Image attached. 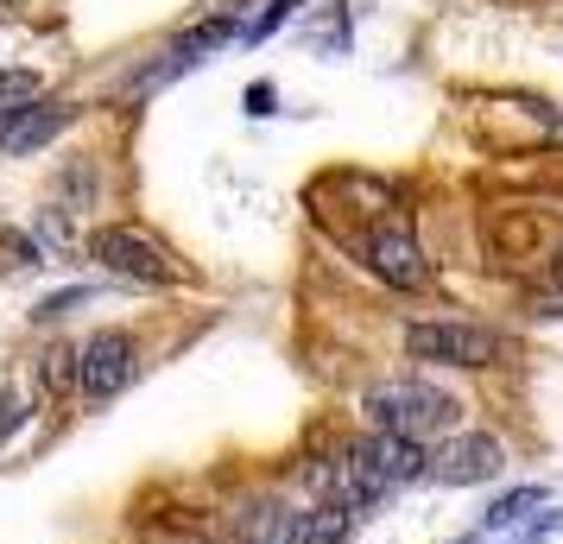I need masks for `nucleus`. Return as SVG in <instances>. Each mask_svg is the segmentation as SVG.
Listing matches in <instances>:
<instances>
[{
  "mask_svg": "<svg viewBox=\"0 0 563 544\" xmlns=\"http://www.w3.org/2000/svg\"><path fill=\"white\" fill-rule=\"evenodd\" d=\"M361 412L374 418V431H393V437H431V431H450L456 424V399L450 392H437L431 380H374L367 399H361Z\"/></svg>",
  "mask_w": 563,
  "mask_h": 544,
  "instance_id": "nucleus-1",
  "label": "nucleus"
},
{
  "mask_svg": "<svg viewBox=\"0 0 563 544\" xmlns=\"http://www.w3.org/2000/svg\"><path fill=\"white\" fill-rule=\"evenodd\" d=\"M89 254L102 259L108 273H121V279H140V286H178L184 266L178 254L146 229H128V222H114V229H96L89 234Z\"/></svg>",
  "mask_w": 563,
  "mask_h": 544,
  "instance_id": "nucleus-2",
  "label": "nucleus"
},
{
  "mask_svg": "<svg viewBox=\"0 0 563 544\" xmlns=\"http://www.w3.org/2000/svg\"><path fill=\"white\" fill-rule=\"evenodd\" d=\"M406 355L437 367H494L500 362V336L482 330V323H411Z\"/></svg>",
  "mask_w": 563,
  "mask_h": 544,
  "instance_id": "nucleus-3",
  "label": "nucleus"
},
{
  "mask_svg": "<svg viewBox=\"0 0 563 544\" xmlns=\"http://www.w3.org/2000/svg\"><path fill=\"white\" fill-rule=\"evenodd\" d=\"M140 374V342L128 330H96V336L77 348V387L82 399H114V392L133 387Z\"/></svg>",
  "mask_w": 563,
  "mask_h": 544,
  "instance_id": "nucleus-4",
  "label": "nucleus"
},
{
  "mask_svg": "<svg viewBox=\"0 0 563 544\" xmlns=\"http://www.w3.org/2000/svg\"><path fill=\"white\" fill-rule=\"evenodd\" d=\"M500 468H507V449H500V437H487V431H462V437H450L431 456V475L443 488H482Z\"/></svg>",
  "mask_w": 563,
  "mask_h": 544,
  "instance_id": "nucleus-5",
  "label": "nucleus"
},
{
  "mask_svg": "<svg viewBox=\"0 0 563 544\" xmlns=\"http://www.w3.org/2000/svg\"><path fill=\"white\" fill-rule=\"evenodd\" d=\"M70 121H77V102H32V108H20V114H7V121H0V153H7V158L45 153Z\"/></svg>",
  "mask_w": 563,
  "mask_h": 544,
  "instance_id": "nucleus-6",
  "label": "nucleus"
},
{
  "mask_svg": "<svg viewBox=\"0 0 563 544\" xmlns=\"http://www.w3.org/2000/svg\"><path fill=\"white\" fill-rule=\"evenodd\" d=\"M361 456H367V468H374V481H380L386 493H393V488H411L418 475H431V456H424V443H418V437L374 431V437L361 443Z\"/></svg>",
  "mask_w": 563,
  "mask_h": 544,
  "instance_id": "nucleus-7",
  "label": "nucleus"
},
{
  "mask_svg": "<svg viewBox=\"0 0 563 544\" xmlns=\"http://www.w3.org/2000/svg\"><path fill=\"white\" fill-rule=\"evenodd\" d=\"M367 259H374V273H380L386 286H424V254H418V241H411V229H374V241H367Z\"/></svg>",
  "mask_w": 563,
  "mask_h": 544,
  "instance_id": "nucleus-8",
  "label": "nucleus"
},
{
  "mask_svg": "<svg viewBox=\"0 0 563 544\" xmlns=\"http://www.w3.org/2000/svg\"><path fill=\"white\" fill-rule=\"evenodd\" d=\"M349 532H355V513L349 507H317V513H298L291 544H349Z\"/></svg>",
  "mask_w": 563,
  "mask_h": 544,
  "instance_id": "nucleus-9",
  "label": "nucleus"
},
{
  "mask_svg": "<svg viewBox=\"0 0 563 544\" xmlns=\"http://www.w3.org/2000/svg\"><path fill=\"white\" fill-rule=\"evenodd\" d=\"M544 500H551V493L538 488V481H526V488H507V493H500V500L482 513V525H487V532H512V525H526V513H532V507H544Z\"/></svg>",
  "mask_w": 563,
  "mask_h": 544,
  "instance_id": "nucleus-10",
  "label": "nucleus"
},
{
  "mask_svg": "<svg viewBox=\"0 0 563 544\" xmlns=\"http://www.w3.org/2000/svg\"><path fill=\"white\" fill-rule=\"evenodd\" d=\"M38 102V70H0V121Z\"/></svg>",
  "mask_w": 563,
  "mask_h": 544,
  "instance_id": "nucleus-11",
  "label": "nucleus"
},
{
  "mask_svg": "<svg viewBox=\"0 0 563 544\" xmlns=\"http://www.w3.org/2000/svg\"><path fill=\"white\" fill-rule=\"evenodd\" d=\"M234 32V20H209V26H197V32H184L178 38V64H190V57H203V52H216V45H222V38H229Z\"/></svg>",
  "mask_w": 563,
  "mask_h": 544,
  "instance_id": "nucleus-12",
  "label": "nucleus"
},
{
  "mask_svg": "<svg viewBox=\"0 0 563 544\" xmlns=\"http://www.w3.org/2000/svg\"><path fill=\"white\" fill-rule=\"evenodd\" d=\"M38 380H45V392H64L70 380H77V348H52L45 367H38Z\"/></svg>",
  "mask_w": 563,
  "mask_h": 544,
  "instance_id": "nucleus-13",
  "label": "nucleus"
},
{
  "mask_svg": "<svg viewBox=\"0 0 563 544\" xmlns=\"http://www.w3.org/2000/svg\"><path fill=\"white\" fill-rule=\"evenodd\" d=\"M298 7H305V0H273V7H266V13L254 20V32H247V38H254V45H260V38H273V32H279L291 13H298Z\"/></svg>",
  "mask_w": 563,
  "mask_h": 544,
  "instance_id": "nucleus-14",
  "label": "nucleus"
},
{
  "mask_svg": "<svg viewBox=\"0 0 563 544\" xmlns=\"http://www.w3.org/2000/svg\"><path fill=\"white\" fill-rule=\"evenodd\" d=\"M82 298H89V291H57V298H45V304H38L32 317H38V323H45V317H70V311L82 304Z\"/></svg>",
  "mask_w": 563,
  "mask_h": 544,
  "instance_id": "nucleus-15",
  "label": "nucleus"
},
{
  "mask_svg": "<svg viewBox=\"0 0 563 544\" xmlns=\"http://www.w3.org/2000/svg\"><path fill=\"white\" fill-rule=\"evenodd\" d=\"M273 102H279V89H273V82H254V89L241 96V108H247V114H273Z\"/></svg>",
  "mask_w": 563,
  "mask_h": 544,
  "instance_id": "nucleus-16",
  "label": "nucleus"
},
{
  "mask_svg": "<svg viewBox=\"0 0 563 544\" xmlns=\"http://www.w3.org/2000/svg\"><path fill=\"white\" fill-rule=\"evenodd\" d=\"M20 418H26V406H20V399H13V392H7V399H0V443H7V431H13V424H20Z\"/></svg>",
  "mask_w": 563,
  "mask_h": 544,
  "instance_id": "nucleus-17",
  "label": "nucleus"
},
{
  "mask_svg": "<svg viewBox=\"0 0 563 544\" xmlns=\"http://www.w3.org/2000/svg\"><path fill=\"white\" fill-rule=\"evenodd\" d=\"M456 544H475V539H456Z\"/></svg>",
  "mask_w": 563,
  "mask_h": 544,
  "instance_id": "nucleus-18",
  "label": "nucleus"
},
{
  "mask_svg": "<svg viewBox=\"0 0 563 544\" xmlns=\"http://www.w3.org/2000/svg\"><path fill=\"white\" fill-rule=\"evenodd\" d=\"M558 266H563V259H558Z\"/></svg>",
  "mask_w": 563,
  "mask_h": 544,
  "instance_id": "nucleus-19",
  "label": "nucleus"
}]
</instances>
